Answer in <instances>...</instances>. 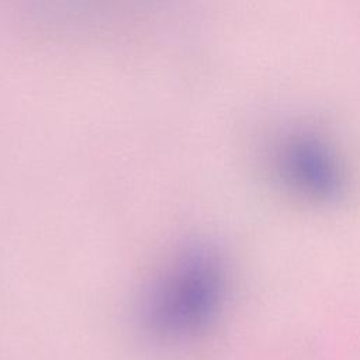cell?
Here are the masks:
<instances>
[{
    "label": "cell",
    "instance_id": "obj_1",
    "mask_svg": "<svg viewBox=\"0 0 360 360\" xmlns=\"http://www.w3.org/2000/svg\"><path fill=\"white\" fill-rule=\"evenodd\" d=\"M158 290L146 308V323L153 335L177 339L198 329L215 311L219 277L211 263H197Z\"/></svg>",
    "mask_w": 360,
    "mask_h": 360
},
{
    "label": "cell",
    "instance_id": "obj_2",
    "mask_svg": "<svg viewBox=\"0 0 360 360\" xmlns=\"http://www.w3.org/2000/svg\"><path fill=\"white\" fill-rule=\"evenodd\" d=\"M277 170L294 191L316 200L336 197L342 172L328 145L312 135H292L277 149Z\"/></svg>",
    "mask_w": 360,
    "mask_h": 360
}]
</instances>
